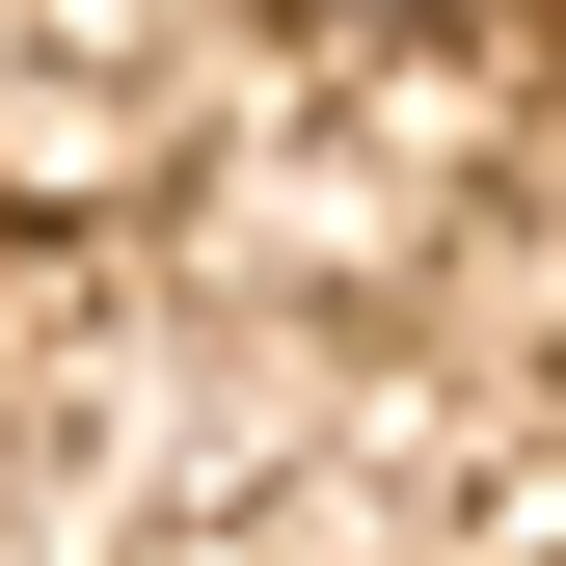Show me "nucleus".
Here are the masks:
<instances>
[{"mask_svg":"<svg viewBox=\"0 0 566 566\" xmlns=\"http://www.w3.org/2000/svg\"><path fill=\"white\" fill-rule=\"evenodd\" d=\"M297 28H513V0H297Z\"/></svg>","mask_w":566,"mask_h":566,"instance_id":"1","label":"nucleus"}]
</instances>
